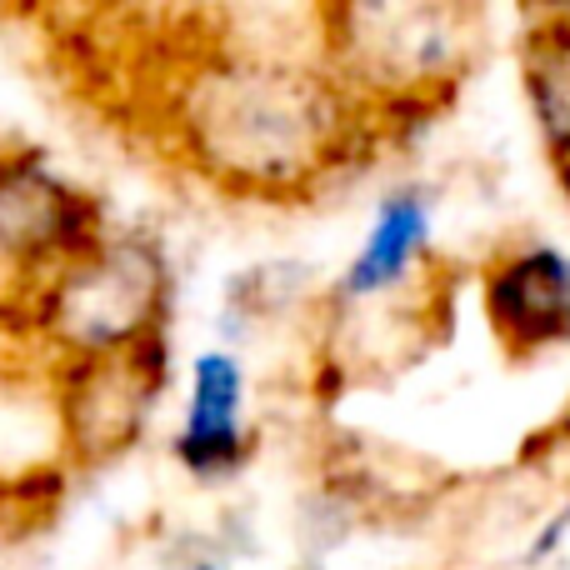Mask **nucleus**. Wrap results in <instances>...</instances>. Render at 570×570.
<instances>
[{
  "instance_id": "2",
  "label": "nucleus",
  "mask_w": 570,
  "mask_h": 570,
  "mask_svg": "<svg viewBox=\"0 0 570 570\" xmlns=\"http://www.w3.org/2000/svg\"><path fill=\"white\" fill-rule=\"evenodd\" d=\"M106 240L100 200L46 166L40 150H0V266L56 276Z\"/></svg>"
},
{
  "instance_id": "3",
  "label": "nucleus",
  "mask_w": 570,
  "mask_h": 570,
  "mask_svg": "<svg viewBox=\"0 0 570 570\" xmlns=\"http://www.w3.org/2000/svg\"><path fill=\"white\" fill-rule=\"evenodd\" d=\"M491 321L515 355L570 335V261L551 246L515 250L491 271Z\"/></svg>"
},
{
  "instance_id": "8",
  "label": "nucleus",
  "mask_w": 570,
  "mask_h": 570,
  "mask_svg": "<svg viewBox=\"0 0 570 570\" xmlns=\"http://www.w3.org/2000/svg\"><path fill=\"white\" fill-rule=\"evenodd\" d=\"M561 570H570V566H561Z\"/></svg>"
},
{
  "instance_id": "4",
  "label": "nucleus",
  "mask_w": 570,
  "mask_h": 570,
  "mask_svg": "<svg viewBox=\"0 0 570 570\" xmlns=\"http://www.w3.org/2000/svg\"><path fill=\"white\" fill-rule=\"evenodd\" d=\"M240 401H246V375H240L236 355L206 351L190 365V411L186 431L176 441V455L196 475L236 471L250 451L246 421H240Z\"/></svg>"
},
{
  "instance_id": "5",
  "label": "nucleus",
  "mask_w": 570,
  "mask_h": 570,
  "mask_svg": "<svg viewBox=\"0 0 570 570\" xmlns=\"http://www.w3.org/2000/svg\"><path fill=\"white\" fill-rule=\"evenodd\" d=\"M425 240H431V206H425V196H415V190L391 196L381 206V216H375L361 256H355L351 271H345L341 295L365 301V295L391 291V285L415 266V256L425 250Z\"/></svg>"
},
{
  "instance_id": "6",
  "label": "nucleus",
  "mask_w": 570,
  "mask_h": 570,
  "mask_svg": "<svg viewBox=\"0 0 570 570\" xmlns=\"http://www.w3.org/2000/svg\"><path fill=\"white\" fill-rule=\"evenodd\" d=\"M531 96L541 130L551 140L556 166L570 160V30L566 36H541L531 60Z\"/></svg>"
},
{
  "instance_id": "7",
  "label": "nucleus",
  "mask_w": 570,
  "mask_h": 570,
  "mask_svg": "<svg viewBox=\"0 0 570 570\" xmlns=\"http://www.w3.org/2000/svg\"><path fill=\"white\" fill-rule=\"evenodd\" d=\"M556 170H561V186H566V196H570V160H566V166H556Z\"/></svg>"
},
{
  "instance_id": "1",
  "label": "nucleus",
  "mask_w": 570,
  "mask_h": 570,
  "mask_svg": "<svg viewBox=\"0 0 570 570\" xmlns=\"http://www.w3.org/2000/svg\"><path fill=\"white\" fill-rule=\"evenodd\" d=\"M166 261L146 240H100L90 256L46 276L36 301V331L66 345L70 361L120 355L140 335L160 331Z\"/></svg>"
}]
</instances>
